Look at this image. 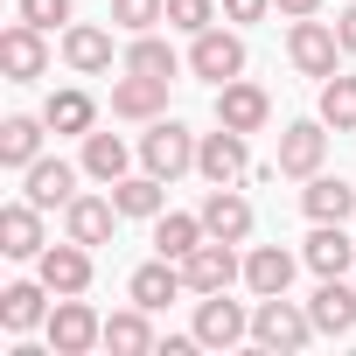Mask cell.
Listing matches in <instances>:
<instances>
[{
    "label": "cell",
    "mask_w": 356,
    "mask_h": 356,
    "mask_svg": "<svg viewBox=\"0 0 356 356\" xmlns=\"http://www.w3.org/2000/svg\"><path fill=\"white\" fill-rule=\"evenodd\" d=\"M266 119H273L266 84H245V77L217 84V126H231V133H266Z\"/></svg>",
    "instance_id": "cell-11"
},
{
    "label": "cell",
    "mask_w": 356,
    "mask_h": 356,
    "mask_svg": "<svg viewBox=\"0 0 356 356\" xmlns=\"http://www.w3.org/2000/svg\"><path fill=\"white\" fill-rule=\"evenodd\" d=\"M321 119H328L335 133H356V77L335 70V77L321 84Z\"/></svg>",
    "instance_id": "cell-32"
},
{
    "label": "cell",
    "mask_w": 356,
    "mask_h": 356,
    "mask_svg": "<svg viewBox=\"0 0 356 356\" xmlns=\"http://www.w3.org/2000/svg\"><path fill=\"white\" fill-rule=\"evenodd\" d=\"M196 140H203V133H189L182 119H168V112H161V119L140 133V168L161 175V182H175V175H189V168H196Z\"/></svg>",
    "instance_id": "cell-2"
},
{
    "label": "cell",
    "mask_w": 356,
    "mask_h": 356,
    "mask_svg": "<svg viewBox=\"0 0 356 356\" xmlns=\"http://www.w3.org/2000/svg\"><path fill=\"white\" fill-rule=\"evenodd\" d=\"M321 161H328V119H293V126L280 133V161H273V175L307 182V175H321Z\"/></svg>",
    "instance_id": "cell-7"
},
{
    "label": "cell",
    "mask_w": 356,
    "mask_h": 356,
    "mask_svg": "<svg viewBox=\"0 0 356 356\" xmlns=\"http://www.w3.org/2000/svg\"><path fill=\"white\" fill-rule=\"evenodd\" d=\"M126 70H140V77H168V84H175L182 56H175V49H168V42L147 29V35H133V42H126Z\"/></svg>",
    "instance_id": "cell-31"
},
{
    "label": "cell",
    "mask_w": 356,
    "mask_h": 356,
    "mask_svg": "<svg viewBox=\"0 0 356 356\" xmlns=\"http://www.w3.org/2000/svg\"><path fill=\"white\" fill-rule=\"evenodd\" d=\"M98 342H105V314L84 293H56V307H49V349L56 356H91Z\"/></svg>",
    "instance_id": "cell-3"
},
{
    "label": "cell",
    "mask_w": 356,
    "mask_h": 356,
    "mask_svg": "<svg viewBox=\"0 0 356 356\" xmlns=\"http://www.w3.org/2000/svg\"><path fill=\"white\" fill-rule=\"evenodd\" d=\"M35 273H42L49 293H84V286H91V245L63 238V245H49V252L35 259Z\"/></svg>",
    "instance_id": "cell-17"
},
{
    "label": "cell",
    "mask_w": 356,
    "mask_h": 356,
    "mask_svg": "<svg viewBox=\"0 0 356 356\" xmlns=\"http://www.w3.org/2000/svg\"><path fill=\"white\" fill-rule=\"evenodd\" d=\"M112 231H119V203L112 196H70L63 203V238H77V245H112Z\"/></svg>",
    "instance_id": "cell-14"
},
{
    "label": "cell",
    "mask_w": 356,
    "mask_h": 356,
    "mask_svg": "<svg viewBox=\"0 0 356 356\" xmlns=\"http://www.w3.org/2000/svg\"><path fill=\"white\" fill-rule=\"evenodd\" d=\"M42 119H49V133H77V140H84V133L98 126V98H91V91H77V84H70V91H49Z\"/></svg>",
    "instance_id": "cell-28"
},
{
    "label": "cell",
    "mask_w": 356,
    "mask_h": 356,
    "mask_svg": "<svg viewBox=\"0 0 356 356\" xmlns=\"http://www.w3.org/2000/svg\"><path fill=\"white\" fill-rule=\"evenodd\" d=\"M300 266H307L314 280H342V273L356 266V238H349L342 224H314L307 245H300Z\"/></svg>",
    "instance_id": "cell-15"
},
{
    "label": "cell",
    "mask_w": 356,
    "mask_h": 356,
    "mask_svg": "<svg viewBox=\"0 0 356 356\" xmlns=\"http://www.w3.org/2000/svg\"><path fill=\"white\" fill-rule=\"evenodd\" d=\"M42 133H49V119H29V112H15V119H0V168H29V161H42Z\"/></svg>",
    "instance_id": "cell-25"
},
{
    "label": "cell",
    "mask_w": 356,
    "mask_h": 356,
    "mask_svg": "<svg viewBox=\"0 0 356 356\" xmlns=\"http://www.w3.org/2000/svg\"><path fill=\"white\" fill-rule=\"evenodd\" d=\"M15 15H22V22H35V29L49 35V29H70V15H77V8H70V0H22Z\"/></svg>",
    "instance_id": "cell-35"
},
{
    "label": "cell",
    "mask_w": 356,
    "mask_h": 356,
    "mask_svg": "<svg viewBox=\"0 0 356 356\" xmlns=\"http://www.w3.org/2000/svg\"><path fill=\"white\" fill-rule=\"evenodd\" d=\"M182 280H189V293H231V280H245V259H238V245L203 238V245L182 259Z\"/></svg>",
    "instance_id": "cell-8"
},
{
    "label": "cell",
    "mask_w": 356,
    "mask_h": 356,
    "mask_svg": "<svg viewBox=\"0 0 356 356\" xmlns=\"http://www.w3.org/2000/svg\"><path fill=\"white\" fill-rule=\"evenodd\" d=\"M203 238H210V231H203V210H196V217H189V210H161V217H154V252H161V259H189Z\"/></svg>",
    "instance_id": "cell-26"
},
{
    "label": "cell",
    "mask_w": 356,
    "mask_h": 356,
    "mask_svg": "<svg viewBox=\"0 0 356 356\" xmlns=\"http://www.w3.org/2000/svg\"><path fill=\"white\" fill-rule=\"evenodd\" d=\"M273 0H224V22H266Z\"/></svg>",
    "instance_id": "cell-36"
},
{
    "label": "cell",
    "mask_w": 356,
    "mask_h": 356,
    "mask_svg": "<svg viewBox=\"0 0 356 356\" xmlns=\"http://www.w3.org/2000/svg\"><path fill=\"white\" fill-rule=\"evenodd\" d=\"M273 8H280L286 22H307V15H321V0H273Z\"/></svg>",
    "instance_id": "cell-38"
},
{
    "label": "cell",
    "mask_w": 356,
    "mask_h": 356,
    "mask_svg": "<svg viewBox=\"0 0 356 356\" xmlns=\"http://www.w3.org/2000/svg\"><path fill=\"white\" fill-rule=\"evenodd\" d=\"M203 231L224 238V245H245V238H252V203H245L238 189H210V196H203Z\"/></svg>",
    "instance_id": "cell-23"
},
{
    "label": "cell",
    "mask_w": 356,
    "mask_h": 356,
    "mask_svg": "<svg viewBox=\"0 0 356 356\" xmlns=\"http://www.w3.org/2000/svg\"><path fill=\"white\" fill-rule=\"evenodd\" d=\"M161 189H168L161 175L140 168V175H119V182H112V203H119V217H161V203H168Z\"/></svg>",
    "instance_id": "cell-30"
},
{
    "label": "cell",
    "mask_w": 356,
    "mask_h": 356,
    "mask_svg": "<svg viewBox=\"0 0 356 356\" xmlns=\"http://www.w3.org/2000/svg\"><path fill=\"white\" fill-rule=\"evenodd\" d=\"M77 168H84V161H77ZM77 168H70V161H56V154L29 161V168H22V196H29L35 210H63V203L77 196Z\"/></svg>",
    "instance_id": "cell-12"
},
{
    "label": "cell",
    "mask_w": 356,
    "mask_h": 356,
    "mask_svg": "<svg viewBox=\"0 0 356 356\" xmlns=\"http://www.w3.org/2000/svg\"><path fill=\"white\" fill-rule=\"evenodd\" d=\"M105 349H112V356H147V349H161V342H154V321H147L140 300H133L126 314H105Z\"/></svg>",
    "instance_id": "cell-29"
},
{
    "label": "cell",
    "mask_w": 356,
    "mask_h": 356,
    "mask_svg": "<svg viewBox=\"0 0 356 356\" xmlns=\"http://www.w3.org/2000/svg\"><path fill=\"white\" fill-rule=\"evenodd\" d=\"M286 56H293V70L300 77H314V84H328L335 77V56H342V35H335V22H293L286 29Z\"/></svg>",
    "instance_id": "cell-5"
},
{
    "label": "cell",
    "mask_w": 356,
    "mask_h": 356,
    "mask_svg": "<svg viewBox=\"0 0 356 356\" xmlns=\"http://www.w3.org/2000/svg\"><path fill=\"white\" fill-rule=\"evenodd\" d=\"M154 22H168V0H112V29H126V35H147Z\"/></svg>",
    "instance_id": "cell-33"
},
{
    "label": "cell",
    "mask_w": 356,
    "mask_h": 356,
    "mask_svg": "<svg viewBox=\"0 0 356 356\" xmlns=\"http://www.w3.org/2000/svg\"><path fill=\"white\" fill-rule=\"evenodd\" d=\"M321 328H314V314L300 307V300H286V293H266L259 307H252V342L259 349H280V356H293V349H307Z\"/></svg>",
    "instance_id": "cell-1"
},
{
    "label": "cell",
    "mask_w": 356,
    "mask_h": 356,
    "mask_svg": "<svg viewBox=\"0 0 356 356\" xmlns=\"http://www.w3.org/2000/svg\"><path fill=\"white\" fill-rule=\"evenodd\" d=\"M0 328H8V335L49 328V286H42V273H35V280H15V286H0Z\"/></svg>",
    "instance_id": "cell-16"
},
{
    "label": "cell",
    "mask_w": 356,
    "mask_h": 356,
    "mask_svg": "<svg viewBox=\"0 0 356 356\" xmlns=\"http://www.w3.org/2000/svg\"><path fill=\"white\" fill-rule=\"evenodd\" d=\"M0 70H8V84H35V77H49V35L35 29V22H8L0 29Z\"/></svg>",
    "instance_id": "cell-6"
},
{
    "label": "cell",
    "mask_w": 356,
    "mask_h": 356,
    "mask_svg": "<svg viewBox=\"0 0 356 356\" xmlns=\"http://www.w3.org/2000/svg\"><path fill=\"white\" fill-rule=\"evenodd\" d=\"M63 63H70L77 77H105V70H112V29L70 22V29H63Z\"/></svg>",
    "instance_id": "cell-19"
},
{
    "label": "cell",
    "mask_w": 356,
    "mask_h": 356,
    "mask_svg": "<svg viewBox=\"0 0 356 356\" xmlns=\"http://www.w3.org/2000/svg\"><path fill=\"white\" fill-rule=\"evenodd\" d=\"M245 168H252V133H231V126H217V133H203L196 140V175L210 189H231V182H245Z\"/></svg>",
    "instance_id": "cell-4"
},
{
    "label": "cell",
    "mask_w": 356,
    "mask_h": 356,
    "mask_svg": "<svg viewBox=\"0 0 356 356\" xmlns=\"http://www.w3.org/2000/svg\"><path fill=\"white\" fill-rule=\"evenodd\" d=\"M293 266H300V259H293L286 245H252V252H245V286H252L259 300H266V293H286V286H293Z\"/></svg>",
    "instance_id": "cell-24"
},
{
    "label": "cell",
    "mask_w": 356,
    "mask_h": 356,
    "mask_svg": "<svg viewBox=\"0 0 356 356\" xmlns=\"http://www.w3.org/2000/svg\"><path fill=\"white\" fill-rule=\"evenodd\" d=\"M307 314H314L321 335H356V286H349V273L342 280H321L314 300H307Z\"/></svg>",
    "instance_id": "cell-22"
},
{
    "label": "cell",
    "mask_w": 356,
    "mask_h": 356,
    "mask_svg": "<svg viewBox=\"0 0 356 356\" xmlns=\"http://www.w3.org/2000/svg\"><path fill=\"white\" fill-rule=\"evenodd\" d=\"M126 168H133V147H126L119 133H98V126H91V133H84V175L112 189L119 175H126Z\"/></svg>",
    "instance_id": "cell-27"
},
{
    "label": "cell",
    "mask_w": 356,
    "mask_h": 356,
    "mask_svg": "<svg viewBox=\"0 0 356 356\" xmlns=\"http://www.w3.org/2000/svg\"><path fill=\"white\" fill-rule=\"evenodd\" d=\"M126 293H133L147 314H161L175 293H189V280H182V259H161V252H154V259H147V266L126 280Z\"/></svg>",
    "instance_id": "cell-18"
},
{
    "label": "cell",
    "mask_w": 356,
    "mask_h": 356,
    "mask_svg": "<svg viewBox=\"0 0 356 356\" xmlns=\"http://www.w3.org/2000/svg\"><path fill=\"white\" fill-rule=\"evenodd\" d=\"M335 35H342V56H356V0L335 15Z\"/></svg>",
    "instance_id": "cell-37"
},
{
    "label": "cell",
    "mask_w": 356,
    "mask_h": 356,
    "mask_svg": "<svg viewBox=\"0 0 356 356\" xmlns=\"http://www.w3.org/2000/svg\"><path fill=\"white\" fill-rule=\"evenodd\" d=\"M0 252H8V259H42V252H49V238H42V210H35L29 196L0 210Z\"/></svg>",
    "instance_id": "cell-20"
},
{
    "label": "cell",
    "mask_w": 356,
    "mask_h": 356,
    "mask_svg": "<svg viewBox=\"0 0 356 356\" xmlns=\"http://www.w3.org/2000/svg\"><path fill=\"white\" fill-rule=\"evenodd\" d=\"M300 210H307V224H349L356 217V189L342 182V175H307Z\"/></svg>",
    "instance_id": "cell-21"
},
{
    "label": "cell",
    "mask_w": 356,
    "mask_h": 356,
    "mask_svg": "<svg viewBox=\"0 0 356 356\" xmlns=\"http://www.w3.org/2000/svg\"><path fill=\"white\" fill-rule=\"evenodd\" d=\"M189 70L203 84H231V77H245V42L231 29H203V35H189Z\"/></svg>",
    "instance_id": "cell-9"
},
{
    "label": "cell",
    "mask_w": 356,
    "mask_h": 356,
    "mask_svg": "<svg viewBox=\"0 0 356 356\" xmlns=\"http://www.w3.org/2000/svg\"><path fill=\"white\" fill-rule=\"evenodd\" d=\"M161 112H168V77H140V70H126V77L112 84V119L154 126Z\"/></svg>",
    "instance_id": "cell-13"
},
{
    "label": "cell",
    "mask_w": 356,
    "mask_h": 356,
    "mask_svg": "<svg viewBox=\"0 0 356 356\" xmlns=\"http://www.w3.org/2000/svg\"><path fill=\"white\" fill-rule=\"evenodd\" d=\"M168 29H182V35L217 29V0H168Z\"/></svg>",
    "instance_id": "cell-34"
},
{
    "label": "cell",
    "mask_w": 356,
    "mask_h": 356,
    "mask_svg": "<svg viewBox=\"0 0 356 356\" xmlns=\"http://www.w3.org/2000/svg\"><path fill=\"white\" fill-rule=\"evenodd\" d=\"M252 335V314L245 300H224V293H196V342L203 349H231Z\"/></svg>",
    "instance_id": "cell-10"
}]
</instances>
